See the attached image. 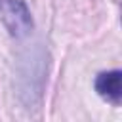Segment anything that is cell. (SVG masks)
I'll return each instance as SVG.
<instances>
[{"mask_svg":"<svg viewBox=\"0 0 122 122\" xmlns=\"http://www.w3.org/2000/svg\"><path fill=\"white\" fill-rule=\"evenodd\" d=\"M0 17L8 27V30L17 38L29 34L32 29L30 13L25 2L21 0H0Z\"/></svg>","mask_w":122,"mask_h":122,"instance_id":"cell-1","label":"cell"},{"mask_svg":"<svg viewBox=\"0 0 122 122\" xmlns=\"http://www.w3.org/2000/svg\"><path fill=\"white\" fill-rule=\"evenodd\" d=\"M95 90L103 99L118 105L120 95H122V74H120V71H109V72L97 74Z\"/></svg>","mask_w":122,"mask_h":122,"instance_id":"cell-2","label":"cell"}]
</instances>
